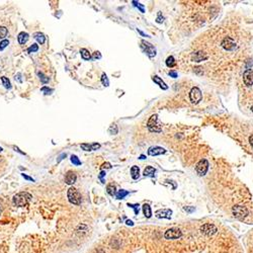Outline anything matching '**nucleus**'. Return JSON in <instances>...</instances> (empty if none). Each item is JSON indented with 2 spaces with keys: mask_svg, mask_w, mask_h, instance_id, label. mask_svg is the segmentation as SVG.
<instances>
[{
  "mask_svg": "<svg viewBox=\"0 0 253 253\" xmlns=\"http://www.w3.org/2000/svg\"><path fill=\"white\" fill-rule=\"evenodd\" d=\"M101 169H109V168H112V165H110V163H108V162H105V163H103L102 165H101Z\"/></svg>",
  "mask_w": 253,
  "mask_h": 253,
  "instance_id": "obj_38",
  "label": "nucleus"
},
{
  "mask_svg": "<svg viewBox=\"0 0 253 253\" xmlns=\"http://www.w3.org/2000/svg\"><path fill=\"white\" fill-rule=\"evenodd\" d=\"M80 54H81V57H82V59H84V60H90V59H91V55H90V53H89L88 50H86V49H81V50H80Z\"/></svg>",
  "mask_w": 253,
  "mask_h": 253,
  "instance_id": "obj_24",
  "label": "nucleus"
},
{
  "mask_svg": "<svg viewBox=\"0 0 253 253\" xmlns=\"http://www.w3.org/2000/svg\"><path fill=\"white\" fill-rule=\"evenodd\" d=\"M81 148L83 149L84 151H93V150H97V149L100 148V144L98 143H94V144H81Z\"/></svg>",
  "mask_w": 253,
  "mask_h": 253,
  "instance_id": "obj_16",
  "label": "nucleus"
},
{
  "mask_svg": "<svg viewBox=\"0 0 253 253\" xmlns=\"http://www.w3.org/2000/svg\"><path fill=\"white\" fill-rule=\"evenodd\" d=\"M107 191L109 196H115V194H117V191H115V185L112 184V183L108 184L107 186Z\"/></svg>",
  "mask_w": 253,
  "mask_h": 253,
  "instance_id": "obj_22",
  "label": "nucleus"
},
{
  "mask_svg": "<svg viewBox=\"0 0 253 253\" xmlns=\"http://www.w3.org/2000/svg\"><path fill=\"white\" fill-rule=\"evenodd\" d=\"M108 132H109L110 134H112V135L117 134V125H112V126H110L109 130H108Z\"/></svg>",
  "mask_w": 253,
  "mask_h": 253,
  "instance_id": "obj_36",
  "label": "nucleus"
},
{
  "mask_svg": "<svg viewBox=\"0 0 253 253\" xmlns=\"http://www.w3.org/2000/svg\"><path fill=\"white\" fill-rule=\"evenodd\" d=\"M152 79H153L154 82H155L156 84H158V85L160 86V88H162L163 90H166V89L168 88V86L166 85V83L162 80V79L160 78V77H158V76H153V78H152Z\"/></svg>",
  "mask_w": 253,
  "mask_h": 253,
  "instance_id": "obj_18",
  "label": "nucleus"
},
{
  "mask_svg": "<svg viewBox=\"0 0 253 253\" xmlns=\"http://www.w3.org/2000/svg\"><path fill=\"white\" fill-rule=\"evenodd\" d=\"M7 36V28L5 26H0V38H4Z\"/></svg>",
  "mask_w": 253,
  "mask_h": 253,
  "instance_id": "obj_29",
  "label": "nucleus"
},
{
  "mask_svg": "<svg viewBox=\"0 0 253 253\" xmlns=\"http://www.w3.org/2000/svg\"><path fill=\"white\" fill-rule=\"evenodd\" d=\"M156 172V169L152 166H147V167L144 169V176H150V177H154V174Z\"/></svg>",
  "mask_w": 253,
  "mask_h": 253,
  "instance_id": "obj_19",
  "label": "nucleus"
},
{
  "mask_svg": "<svg viewBox=\"0 0 253 253\" xmlns=\"http://www.w3.org/2000/svg\"><path fill=\"white\" fill-rule=\"evenodd\" d=\"M251 110H252V112H253V105H252V107H251Z\"/></svg>",
  "mask_w": 253,
  "mask_h": 253,
  "instance_id": "obj_52",
  "label": "nucleus"
},
{
  "mask_svg": "<svg viewBox=\"0 0 253 253\" xmlns=\"http://www.w3.org/2000/svg\"><path fill=\"white\" fill-rule=\"evenodd\" d=\"M249 141H250V143H251V145L253 146V135L251 137H250V139H249Z\"/></svg>",
  "mask_w": 253,
  "mask_h": 253,
  "instance_id": "obj_48",
  "label": "nucleus"
},
{
  "mask_svg": "<svg viewBox=\"0 0 253 253\" xmlns=\"http://www.w3.org/2000/svg\"><path fill=\"white\" fill-rule=\"evenodd\" d=\"M1 151H2V148H1V147H0V152H1Z\"/></svg>",
  "mask_w": 253,
  "mask_h": 253,
  "instance_id": "obj_53",
  "label": "nucleus"
},
{
  "mask_svg": "<svg viewBox=\"0 0 253 253\" xmlns=\"http://www.w3.org/2000/svg\"><path fill=\"white\" fill-rule=\"evenodd\" d=\"M184 211L188 212V213H192L194 211V207H184Z\"/></svg>",
  "mask_w": 253,
  "mask_h": 253,
  "instance_id": "obj_40",
  "label": "nucleus"
},
{
  "mask_svg": "<svg viewBox=\"0 0 253 253\" xmlns=\"http://www.w3.org/2000/svg\"><path fill=\"white\" fill-rule=\"evenodd\" d=\"M142 208H143V213H144V215H145L146 218H151V216H152L151 207L149 206L148 204H145Z\"/></svg>",
  "mask_w": 253,
  "mask_h": 253,
  "instance_id": "obj_21",
  "label": "nucleus"
},
{
  "mask_svg": "<svg viewBox=\"0 0 253 253\" xmlns=\"http://www.w3.org/2000/svg\"><path fill=\"white\" fill-rule=\"evenodd\" d=\"M232 212H233V215H234L235 218L240 219V220L244 219L245 217L248 215V210L245 208V207H242V206L233 207Z\"/></svg>",
  "mask_w": 253,
  "mask_h": 253,
  "instance_id": "obj_5",
  "label": "nucleus"
},
{
  "mask_svg": "<svg viewBox=\"0 0 253 253\" xmlns=\"http://www.w3.org/2000/svg\"><path fill=\"white\" fill-rule=\"evenodd\" d=\"M38 50V46L37 44H33L28 49V53H35V52H37Z\"/></svg>",
  "mask_w": 253,
  "mask_h": 253,
  "instance_id": "obj_33",
  "label": "nucleus"
},
{
  "mask_svg": "<svg viewBox=\"0 0 253 253\" xmlns=\"http://www.w3.org/2000/svg\"><path fill=\"white\" fill-rule=\"evenodd\" d=\"M1 212H2V210H1V207H0V215H1Z\"/></svg>",
  "mask_w": 253,
  "mask_h": 253,
  "instance_id": "obj_51",
  "label": "nucleus"
},
{
  "mask_svg": "<svg viewBox=\"0 0 253 253\" xmlns=\"http://www.w3.org/2000/svg\"><path fill=\"white\" fill-rule=\"evenodd\" d=\"M145 158H146V157H145V156H144V155H141V156H140V158H139V159H145Z\"/></svg>",
  "mask_w": 253,
  "mask_h": 253,
  "instance_id": "obj_50",
  "label": "nucleus"
},
{
  "mask_svg": "<svg viewBox=\"0 0 253 253\" xmlns=\"http://www.w3.org/2000/svg\"><path fill=\"white\" fill-rule=\"evenodd\" d=\"M38 76H40V79H41V81H42L43 83L49 82V77H47L46 75H44L42 72H38Z\"/></svg>",
  "mask_w": 253,
  "mask_h": 253,
  "instance_id": "obj_30",
  "label": "nucleus"
},
{
  "mask_svg": "<svg viewBox=\"0 0 253 253\" xmlns=\"http://www.w3.org/2000/svg\"><path fill=\"white\" fill-rule=\"evenodd\" d=\"M71 162L73 163L74 165H80L81 164V161L79 160L78 157L76 155H72L71 156Z\"/></svg>",
  "mask_w": 253,
  "mask_h": 253,
  "instance_id": "obj_31",
  "label": "nucleus"
},
{
  "mask_svg": "<svg viewBox=\"0 0 253 253\" xmlns=\"http://www.w3.org/2000/svg\"><path fill=\"white\" fill-rule=\"evenodd\" d=\"M42 91H43V92H46L45 94H51V92H53V89L48 88V87H43Z\"/></svg>",
  "mask_w": 253,
  "mask_h": 253,
  "instance_id": "obj_39",
  "label": "nucleus"
},
{
  "mask_svg": "<svg viewBox=\"0 0 253 253\" xmlns=\"http://www.w3.org/2000/svg\"><path fill=\"white\" fill-rule=\"evenodd\" d=\"M139 33H141V35H142V36H144V37H148V36H146V35H145V33H144L143 32H141V30H139Z\"/></svg>",
  "mask_w": 253,
  "mask_h": 253,
  "instance_id": "obj_49",
  "label": "nucleus"
},
{
  "mask_svg": "<svg viewBox=\"0 0 253 253\" xmlns=\"http://www.w3.org/2000/svg\"><path fill=\"white\" fill-rule=\"evenodd\" d=\"M1 81H2V84H3V86L7 89H10L11 88V83L10 81H9L8 78H6V77H1Z\"/></svg>",
  "mask_w": 253,
  "mask_h": 253,
  "instance_id": "obj_27",
  "label": "nucleus"
},
{
  "mask_svg": "<svg viewBox=\"0 0 253 253\" xmlns=\"http://www.w3.org/2000/svg\"><path fill=\"white\" fill-rule=\"evenodd\" d=\"M166 150L162 147H158V146H154V147H150L148 149V154L150 156H158V155H162V154H165Z\"/></svg>",
  "mask_w": 253,
  "mask_h": 253,
  "instance_id": "obj_13",
  "label": "nucleus"
},
{
  "mask_svg": "<svg viewBox=\"0 0 253 253\" xmlns=\"http://www.w3.org/2000/svg\"><path fill=\"white\" fill-rule=\"evenodd\" d=\"M155 215L159 219H170L171 215H172V211L169 209H162L156 211Z\"/></svg>",
  "mask_w": 253,
  "mask_h": 253,
  "instance_id": "obj_12",
  "label": "nucleus"
},
{
  "mask_svg": "<svg viewBox=\"0 0 253 253\" xmlns=\"http://www.w3.org/2000/svg\"><path fill=\"white\" fill-rule=\"evenodd\" d=\"M133 4H134V6H136L137 8H139L140 9V11H141V12H145V10H144V5L143 4H141V3H139V2H137V1H133Z\"/></svg>",
  "mask_w": 253,
  "mask_h": 253,
  "instance_id": "obj_34",
  "label": "nucleus"
},
{
  "mask_svg": "<svg viewBox=\"0 0 253 253\" xmlns=\"http://www.w3.org/2000/svg\"><path fill=\"white\" fill-rule=\"evenodd\" d=\"M128 207H130V208L134 209L135 210V215H139V204H128Z\"/></svg>",
  "mask_w": 253,
  "mask_h": 253,
  "instance_id": "obj_28",
  "label": "nucleus"
},
{
  "mask_svg": "<svg viewBox=\"0 0 253 253\" xmlns=\"http://www.w3.org/2000/svg\"><path fill=\"white\" fill-rule=\"evenodd\" d=\"M105 176V171H101V172L99 173V175H98V178L100 179L101 183H104V179H103V177Z\"/></svg>",
  "mask_w": 253,
  "mask_h": 253,
  "instance_id": "obj_37",
  "label": "nucleus"
},
{
  "mask_svg": "<svg viewBox=\"0 0 253 253\" xmlns=\"http://www.w3.org/2000/svg\"><path fill=\"white\" fill-rule=\"evenodd\" d=\"M93 59H100L101 58V55H100V53L99 52H95L94 54H93Z\"/></svg>",
  "mask_w": 253,
  "mask_h": 253,
  "instance_id": "obj_41",
  "label": "nucleus"
},
{
  "mask_svg": "<svg viewBox=\"0 0 253 253\" xmlns=\"http://www.w3.org/2000/svg\"><path fill=\"white\" fill-rule=\"evenodd\" d=\"M128 194H129V191H127V190H125V189H120L119 191L115 194V196H117V199H123L124 197H126Z\"/></svg>",
  "mask_w": 253,
  "mask_h": 253,
  "instance_id": "obj_23",
  "label": "nucleus"
},
{
  "mask_svg": "<svg viewBox=\"0 0 253 253\" xmlns=\"http://www.w3.org/2000/svg\"><path fill=\"white\" fill-rule=\"evenodd\" d=\"M15 79H17V80L19 81V82H21V79H20V74H17V75H15Z\"/></svg>",
  "mask_w": 253,
  "mask_h": 253,
  "instance_id": "obj_47",
  "label": "nucleus"
},
{
  "mask_svg": "<svg viewBox=\"0 0 253 253\" xmlns=\"http://www.w3.org/2000/svg\"><path fill=\"white\" fill-rule=\"evenodd\" d=\"M201 231L207 236H213L217 233V227L213 224H204L201 227Z\"/></svg>",
  "mask_w": 253,
  "mask_h": 253,
  "instance_id": "obj_9",
  "label": "nucleus"
},
{
  "mask_svg": "<svg viewBox=\"0 0 253 253\" xmlns=\"http://www.w3.org/2000/svg\"><path fill=\"white\" fill-rule=\"evenodd\" d=\"M21 175H22V177L25 178V179H26V180H30V181H35V179H33V177L28 176V175H26V174H21Z\"/></svg>",
  "mask_w": 253,
  "mask_h": 253,
  "instance_id": "obj_42",
  "label": "nucleus"
},
{
  "mask_svg": "<svg viewBox=\"0 0 253 253\" xmlns=\"http://www.w3.org/2000/svg\"><path fill=\"white\" fill-rule=\"evenodd\" d=\"M8 45H9V41L8 40H3L1 43H0V51L4 50Z\"/></svg>",
  "mask_w": 253,
  "mask_h": 253,
  "instance_id": "obj_35",
  "label": "nucleus"
},
{
  "mask_svg": "<svg viewBox=\"0 0 253 253\" xmlns=\"http://www.w3.org/2000/svg\"><path fill=\"white\" fill-rule=\"evenodd\" d=\"M175 59L173 58L172 56H169L166 59V65H167V67H169V68H173V67L175 66Z\"/></svg>",
  "mask_w": 253,
  "mask_h": 253,
  "instance_id": "obj_26",
  "label": "nucleus"
},
{
  "mask_svg": "<svg viewBox=\"0 0 253 253\" xmlns=\"http://www.w3.org/2000/svg\"><path fill=\"white\" fill-rule=\"evenodd\" d=\"M147 128L150 132H155V133L161 132V128L157 125V115H153L150 117L147 124Z\"/></svg>",
  "mask_w": 253,
  "mask_h": 253,
  "instance_id": "obj_7",
  "label": "nucleus"
},
{
  "mask_svg": "<svg viewBox=\"0 0 253 253\" xmlns=\"http://www.w3.org/2000/svg\"><path fill=\"white\" fill-rule=\"evenodd\" d=\"M131 175H132V178H133L134 180L138 179L139 175H140V169H139L138 166H133V167L131 168Z\"/></svg>",
  "mask_w": 253,
  "mask_h": 253,
  "instance_id": "obj_20",
  "label": "nucleus"
},
{
  "mask_svg": "<svg viewBox=\"0 0 253 253\" xmlns=\"http://www.w3.org/2000/svg\"><path fill=\"white\" fill-rule=\"evenodd\" d=\"M207 59H208V56H207L204 53L201 52V51H199V52L194 53V54L191 55V60L194 62H202V61L207 60Z\"/></svg>",
  "mask_w": 253,
  "mask_h": 253,
  "instance_id": "obj_15",
  "label": "nucleus"
},
{
  "mask_svg": "<svg viewBox=\"0 0 253 253\" xmlns=\"http://www.w3.org/2000/svg\"><path fill=\"white\" fill-rule=\"evenodd\" d=\"M32 199V194H30L28 192L23 191L19 192V194H15L12 199L13 204L16 207H25V204H28V202Z\"/></svg>",
  "mask_w": 253,
  "mask_h": 253,
  "instance_id": "obj_1",
  "label": "nucleus"
},
{
  "mask_svg": "<svg viewBox=\"0 0 253 253\" xmlns=\"http://www.w3.org/2000/svg\"><path fill=\"white\" fill-rule=\"evenodd\" d=\"M141 44H142V45H141L142 49L144 50V52H145L149 57H150V58H153V57L156 56V50H155V48H154L153 46L150 44V43L146 42V41H142Z\"/></svg>",
  "mask_w": 253,
  "mask_h": 253,
  "instance_id": "obj_8",
  "label": "nucleus"
},
{
  "mask_svg": "<svg viewBox=\"0 0 253 253\" xmlns=\"http://www.w3.org/2000/svg\"><path fill=\"white\" fill-rule=\"evenodd\" d=\"M208 169H209V162L207 159H202L196 166V170L197 174L201 175V176L206 175V173L208 172Z\"/></svg>",
  "mask_w": 253,
  "mask_h": 253,
  "instance_id": "obj_6",
  "label": "nucleus"
},
{
  "mask_svg": "<svg viewBox=\"0 0 253 253\" xmlns=\"http://www.w3.org/2000/svg\"><path fill=\"white\" fill-rule=\"evenodd\" d=\"M35 38L36 40L38 41V43H40L41 45H43L45 43V41H46V38H45V36L43 35V33H35Z\"/></svg>",
  "mask_w": 253,
  "mask_h": 253,
  "instance_id": "obj_25",
  "label": "nucleus"
},
{
  "mask_svg": "<svg viewBox=\"0 0 253 253\" xmlns=\"http://www.w3.org/2000/svg\"><path fill=\"white\" fill-rule=\"evenodd\" d=\"M13 149H14V150H15V151H17V152H18V153H20V154H22V155H25V152H21V151H20V150H19V149L17 148V147H15V146H14V147H13Z\"/></svg>",
  "mask_w": 253,
  "mask_h": 253,
  "instance_id": "obj_44",
  "label": "nucleus"
},
{
  "mask_svg": "<svg viewBox=\"0 0 253 253\" xmlns=\"http://www.w3.org/2000/svg\"><path fill=\"white\" fill-rule=\"evenodd\" d=\"M127 225H129V226H133V225H134V223H133V222H132L131 220H127Z\"/></svg>",
  "mask_w": 253,
  "mask_h": 253,
  "instance_id": "obj_45",
  "label": "nucleus"
},
{
  "mask_svg": "<svg viewBox=\"0 0 253 253\" xmlns=\"http://www.w3.org/2000/svg\"><path fill=\"white\" fill-rule=\"evenodd\" d=\"M169 75L171 76V77H173V78H176L177 77V73L175 71H170L169 72Z\"/></svg>",
  "mask_w": 253,
  "mask_h": 253,
  "instance_id": "obj_43",
  "label": "nucleus"
},
{
  "mask_svg": "<svg viewBox=\"0 0 253 253\" xmlns=\"http://www.w3.org/2000/svg\"><path fill=\"white\" fill-rule=\"evenodd\" d=\"M67 196H68V199L71 204H76V206L81 204V194H79L75 187H70L68 192H67Z\"/></svg>",
  "mask_w": 253,
  "mask_h": 253,
  "instance_id": "obj_2",
  "label": "nucleus"
},
{
  "mask_svg": "<svg viewBox=\"0 0 253 253\" xmlns=\"http://www.w3.org/2000/svg\"><path fill=\"white\" fill-rule=\"evenodd\" d=\"M63 157H66V154H62V155L59 157V159H58V162H59V161H61L62 159H63Z\"/></svg>",
  "mask_w": 253,
  "mask_h": 253,
  "instance_id": "obj_46",
  "label": "nucleus"
},
{
  "mask_svg": "<svg viewBox=\"0 0 253 253\" xmlns=\"http://www.w3.org/2000/svg\"><path fill=\"white\" fill-rule=\"evenodd\" d=\"M243 81L246 86H251L253 84V70L247 69L243 73Z\"/></svg>",
  "mask_w": 253,
  "mask_h": 253,
  "instance_id": "obj_11",
  "label": "nucleus"
},
{
  "mask_svg": "<svg viewBox=\"0 0 253 253\" xmlns=\"http://www.w3.org/2000/svg\"><path fill=\"white\" fill-rule=\"evenodd\" d=\"M28 33H25V32H21L18 35L17 37V40H18V43L20 45H25L26 42L28 41Z\"/></svg>",
  "mask_w": 253,
  "mask_h": 253,
  "instance_id": "obj_17",
  "label": "nucleus"
},
{
  "mask_svg": "<svg viewBox=\"0 0 253 253\" xmlns=\"http://www.w3.org/2000/svg\"><path fill=\"white\" fill-rule=\"evenodd\" d=\"M76 179H77V176L75 174V172L73 171H68L65 175V182L69 185H72L76 182Z\"/></svg>",
  "mask_w": 253,
  "mask_h": 253,
  "instance_id": "obj_14",
  "label": "nucleus"
},
{
  "mask_svg": "<svg viewBox=\"0 0 253 253\" xmlns=\"http://www.w3.org/2000/svg\"><path fill=\"white\" fill-rule=\"evenodd\" d=\"M189 98H190V101H191L192 103H194V104L199 103L202 98L201 89L199 87H192L189 92Z\"/></svg>",
  "mask_w": 253,
  "mask_h": 253,
  "instance_id": "obj_4",
  "label": "nucleus"
},
{
  "mask_svg": "<svg viewBox=\"0 0 253 253\" xmlns=\"http://www.w3.org/2000/svg\"><path fill=\"white\" fill-rule=\"evenodd\" d=\"M222 47L227 51H233L236 48V43L232 38L227 37L224 38L223 42H222Z\"/></svg>",
  "mask_w": 253,
  "mask_h": 253,
  "instance_id": "obj_10",
  "label": "nucleus"
},
{
  "mask_svg": "<svg viewBox=\"0 0 253 253\" xmlns=\"http://www.w3.org/2000/svg\"><path fill=\"white\" fill-rule=\"evenodd\" d=\"M181 236H182V233H181V231H180L178 228L168 229V230L165 232V234H164L165 239H167V240L178 239V238H180Z\"/></svg>",
  "mask_w": 253,
  "mask_h": 253,
  "instance_id": "obj_3",
  "label": "nucleus"
},
{
  "mask_svg": "<svg viewBox=\"0 0 253 253\" xmlns=\"http://www.w3.org/2000/svg\"><path fill=\"white\" fill-rule=\"evenodd\" d=\"M101 82H102V84L104 86H108V84H109V82H108V79H107V76L105 73H102V75H101Z\"/></svg>",
  "mask_w": 253,
  "mask_h": 253,
  "instance_id": "obj_32",
  "label": "nucleus"
}]
</instances>
